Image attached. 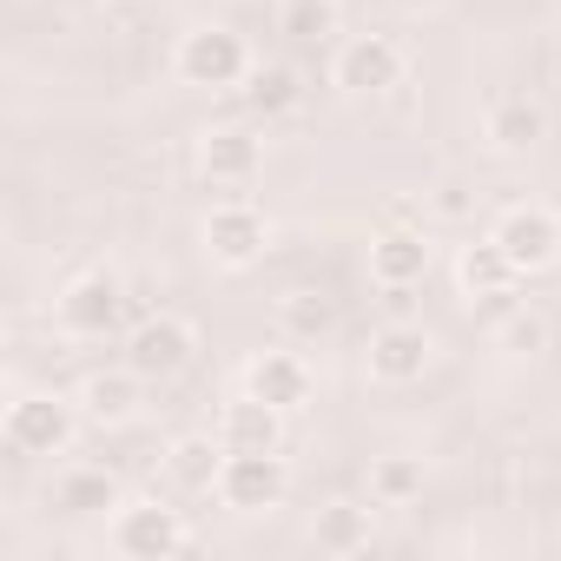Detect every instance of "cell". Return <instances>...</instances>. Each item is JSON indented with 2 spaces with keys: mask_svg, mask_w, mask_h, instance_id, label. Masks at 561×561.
I'll return each mask as SVG.
<instances>
[{
  "mask_svg": "<svg viewBox=\"0 0 561 561\" xmlns=\"http://www.w3.org/2000/svg\"><path fill=\"white\" fill-rule=\"evenodd\" d=\"M192 357H198V331H192L185 318H172V311H146V318H133V331H126V364H133L146 383L179 377Z\"/></svg>",
  "mask_w": 561,
  "mask_h": 561,
  "instance_id": "7",
  "label": "cell"
},
{
  "mask_svg": "<svg viewBox=\"0 0 561 561\" xmlns=\"http://www.w3.org/2000/svg\"><path fill=\"white\" fill-rule=\"evenodd\" d=\"M47 508L106 515V508H119V476H113V469H93V462H67V469H54V482H47Z\"/></svg>",
  "mask_w": 561,
  "mask_h": 561,
  "instance_id": "18",
  "label": "cell"
},
{
  "mask_svg": "<svg viewBox=\"0 0 561 561\" xmlns=\"http://www.w3.org/2000/svg\"><path fill=\"white\" fill-rule=\"evenodd\" d=\"M211 495L231 515H264V508H277L291 495V462L277 449H225V469H218Z\"/></svg>",
  "mask_w": 561,
  "mask_h": 561,
  "instance_id": "5",
  "label": "cell"
},
{
  "mask_svg": "<svg viewBox=\"0 0 561 561\" xmlns=\"http://www.w3.org/2000/svg\"><path fill=\"white\" fill-rule=\"evenodd\" d=\"M403 8H436V0H403Z\"/></svg>",
  "mask_w": 561,
  "mask_h": 561,
  "instance_id": "29",
  "label": "cell"
},
{
  "mask_svg": "<svg viewBox=\"0 0 561 561\" xmlns=\"http://www.w3.org/2000/svg\"><path fill=\"white\" fill-rule=\"evenodd\" d=\"M73 8H106V0H73Z\"/></svg>",
  "mask_w": 561,
  "mask_h": 561,
  "instance_id": "28",
  "label": "cell"
},
{
  "mask_svg": "<svg viewBox=\"0 0 561 561\" xmlns=\"http://www.w3.org/2000/svg\"><path fill=\"white\" fill-rule=\"evenodd\" d=\"M331 324H337V305L324 291H285L277 298V331L291 344H318V337H331Z\"/></svg>",
  "mask_w": 561,
  "mask_h": 561,
  "instance_id": "22",
  "label": "cell"
},
{
  "mask_svg": "<svg viewBox=\"0 0 561 561\" xmlns=\"http://www.w3.org/2000/svg\"><path fill=\"white\" fill-rule=\"evenodd\" d=\"M106 541H113V554H126V561H172V554H192V548H198L192 522H185L172 502H119Z\"/></svg>",
  "mask_w": 561,
  "mask_h": 561,
  "instance_id": "4",
  "label": "cell"
},
{
  "mask_svg": "<svg viewBox=\"0 0 561 561\" xmlns=\"http://www.w3.org/2000/svg\"><path fill=\"white\" fill-rule=\"evenodd\" d=\"M482 139H489V152H535L541 139H548V113L528 100V93H502V100H489V113H482Z\"/></svg>",
  "mask_w": 561,
  "mask_h": 561,
  "instance_id": "16",
  "label": "cell"
},
{
  "mask_svg": "<svg viewBox=\"0 0 561 561\" xmlns=\"http://www.w3.org/2000/svg\"><path fill=\"white\" fill-rule=\"evenodd\" d=\"M298 93H305V87H298V73H291V67H277V60H271V67H251V80H244V106H251V113H264V119L291 113V106H298Z\"/></svg>",
  "mask_w": 561,
  "mask_h": 561,
  "instance_id": "23",
  "label": "cell"
},
{
  "mask_svg": "<svg viewBox=\"0 0 561 561\" xmlns=\"http://www.w3.org/2000/svg\"><path fill=\"white\" fill-rule=\"evenodd\" d=\"M218 443L225 449H285V410H271L264 397H231L218 410Z\"/></svg>",
  "mask_w": 561,
  "mask_h": 561,
  "instance_id": "17",
  "label": "cell"
},
{
  "mask_svg": "<svg viewBox=\"0 0 561 561\" xmlns=\"http://www.w3.org/2000/svg\"><path fill=\"white\" fill-rule=\"evenodd\" d=\"M390 225H423V205H416V198H397V205H390Z\"/></svg>",
  "mask_w": 561,
  "mask_h": 561,
  "instance_id": "27",
  "label": "cell"
},
{
  "mask_svg": "<svg viewBox=\"0 0 561 561\" xmlns=\"http://www.w3.org/2000/svg\"><path fill=\"white\" fill-rule=\"evenodd\" d=\"M430 357H436V337H430L423 324H410V318H390V324L370 331V344H364L370 383H383V390H410V383H423Z\"/></svg>",
  "mask_w": 561,
  "mask_h": 561,
  "instance_id": "9",
  "label": "cell"
},
{
  "mask_svg": "<svg viewBox=\"0 0 561 561\" xmlns=\"http://www.w3.org/2000/svg\"><path fill=\"white\" fill-rule=\"evenodd\" d=\"M133 318V298H126V285H119V271H80L73 285L54 298V324L67 331V337H80V344H100V337H113L119 324Z\"/></svg>",
  "mask_w": 561,
  "mask_h": 561,
  "instance_id": "3",
  "label": "cell"
},
{
  "mask_svg": "<svg viewBox=\"0 0 561 561\" xmlns=\"http://www.w3.org/2000/svg\"><path fill=\"white\" fill-rule=\"evenodd\" d=\"M251 47H244V34L238 27H218V21H205V27H192L185 41H179V54H172V73L185 80V87H198V93H231V87H244L251 80Z\"/></svg>",
  "mask_w": 561,
  "mask_h": 561,
  "instance_id": "2",
  "label": "cell"
},
{
  "mask_svg": "<svg viewBox=\"0 0 561 561\" xmlns=\"http://www.w3.org/2000/svg\"><path fill=\"white\" fill-rule=\"evenodd\" d=\"M244 390L291 416V410H305V403L318 397V370L305 364V351H257V357L244 364Z\"/></svg>",
  "mask_w": 561,
  "mask_h": 561,
  "instance_id": "13",
  "label": "cell"
},
{
  "mask_svg": "<svg viewBox=\"0 0 561 561\" xmlns=\"http://www.w3.org/2000/svg\"><path fill=\"white\" fill-rule=\"evenodd\" d=\"M489 238L515 257V271H522V277H535V271L561 264V218H554L548 205H508V211L495 218V231H489Z\"/></svg>",
  "mask_w": 561,
  "mask_h": 561,
  "instance_id": "10",
  "label": "cell"
},
{
  "mask_svg": "<svg viewBox=\"0 0 561 561\" xmlns=\"http://www.w3.org/2000/svg\"><path fill=\"white\" fill-rule=\"evenodd\" d=\"M403 47L390 41V34H351V41H337V54H331V87L337 93H351V100H377V93H390V87H403Z\"/></svg>",
  "mask_w": 561,
  "mask_h": 561,
  "instance_id": "6",
  "label": "cell"
},
{
  "mask_svg": "<svg viewBox=\"0 0 561 561\" xmlns=\"http://www.w3.org/2000/svg\"><path fill=\"white\" fill-rule=\"evenodd\" d=\"M311 541H318V554H337V561L364 554L377 541V508L370 502H324L311 522Z\"/></svg>",
  "mask_w": 561,
  "mask_h": 561,
  "instance_id": "19",
  "label": "cell"
},
{
  "mask_svg": "<svg viewBox=\"0 0 561 561\" xmlns=\"http://www.w3.org/2000/svg\"><path fill=\"white\" fill-rule=\"evenodd\" d=\"M139 383H146V377H139L133 364H126V370H93L73 403H80V416H87L93 430H126V423L139 416V403H146Z\"/></svg>",
  "mask_w": 561,
  "mask_h": 561,
  "instance_id": "15",
  "label": "cell"
},
{
  "mask_svg": "<svg viewBox=\"0 0 561 561\" xmlns=\"http://www.w3.org/2000/svg\"><path fill=\"white\" fill-rule=\"evenodd\" d=\"M264 244H271V218H264L244 192H231V198H218V205L205 211V251H211V264L244 271V264L264 257Z\"/></svg>",
  "mask_w": 561,
  "mask_h": 561,
  "instance_id": "8",
  "label": "cell"
},
{
  "mask_svg": "<svg viewBox=\"0 0 561 561\" xmlns=\"http://www.w3.org/2000/svg\"><path fill=\"white\" fill-rule=\"evenodd\" d=\"M436 211H443V218H462V211H469L462 185H443V192H436Z\"/></svg>",
  "mask_w": 561,
  "mask_h": 561,
  "instance_id": "26",
  "label": "cell"
},
{
  "mask_svg": "<svg viewBox=\"0 0 561 561\" xmlns=\"http://www.w3.org/2000/svg\"><path fill=\"white\" fill-rule=\"evenodd\" d=\"M430 271V231L423 225H383L370 238V285L377 291H410Z\"/></svg>",
  "mask_w": 561,
  "mask_h": 561,
  "instance_id": "14",
  "label": "cell"
},
{
  "mask_svg": "<svg viewBox=\"0 0 561 561\" xmlns=\"http://www.w3.org/2000/svg\"><path fill=\"white\" fill-rule=\"evenodd\" d=\"M416 495H423V456L390 449V456L370 462V502L377 508H410Z\"/></svg>",
  "mask_w": 561,
  "mask_h": 561,
  "instance_id": "21",
  "label": "cell"
},
{
  "mask_svg": "<svg viewBox=\"0 0 561 561\" xmlns=\"http://www.w3.org/2000/svg\"><path fill=\"white\" fill-rule=\"evenodd\" d=\"M80 423H87L80 403H67L54 390H21L8 403V416H0V443H8L14 456H27V462H54V456L73 449V430Z\"/></svg>",
  "mask_w": 561,
  "mask_h": 561,
  "instance_id": "1",
  "label": "cell"
},
{
  "mask_svg": "<svg viewBox=\"0 0 561 561\" xmlns=\"http://www.w3.org/2000/svg\"><path fill=\"white\" fill-rule=\"evenodd\" d=\"M218 469H225V443H218V430H211V436H179V443L165 449V476H172L179 489H211Z\"/></svg>",
  "mask_w": 561,
  "mask_h": 561,
  "instance_id": "20",
  "label": "cell"
},
{
  "mask_svg": "<svg viewBox=\"0 0 561 561\" xmlns=\"http://www.w3.org/2000/svg\"><path fill=\"white\" fill-rule=\"evenodd\" d=\"M257 172H264V139L257 133L218 126V133L198 139V179L211 192H244V185H257Z\"/></svg>",
  "mask_w": 561,
  "mask_h": 561,
  "instance_id": "12",
  "label": "cell"
},
{
  "mask_svg": "<svg viewBox=\"0 0 561 561\" xmlns=\"http://www.w3.org/2000/svg\"><path fill=\"white\" fill-rule=\"evenodd\" d=\"M337 27H344L337 0H285V34H291V41L324 47V41H337Z\"/></svg>",
  "mask_w": 561,
  "mask_h": 561,
  "instance_id": "24",
  "label": "cell"
},
{
  "mask_svg": "<svg viewBox=\"0 0 561 561\" xmlns=\"http://www.w3.org/2000/svg\"><path fill=\"white\" fill-rule=\"evenodd\" d=\"M515 285H522V271L515 257L495 244V238H476L456 251V291L469 305H489V311H515Z\"/></svg>",
  "mask_w": 561,
  "mask_h": 561,
  "instance_id": "11",
  "label": "cell"
},
{
  "mask_svg": "<svg viewBox=\"0 0 561 561\" xmlns=\"http://www.w3.org/2000/svg\"><path fill=\"white\" fill-rule=\"evenodd\" d=\"M502 351H515V357H535V351H548V318L541 311H502Z\"/></svg>",
  "mask_w": 561,
  "mask_h": 561,
  "instance_id": "25",
  "label": "cell"
}]
</instances>
